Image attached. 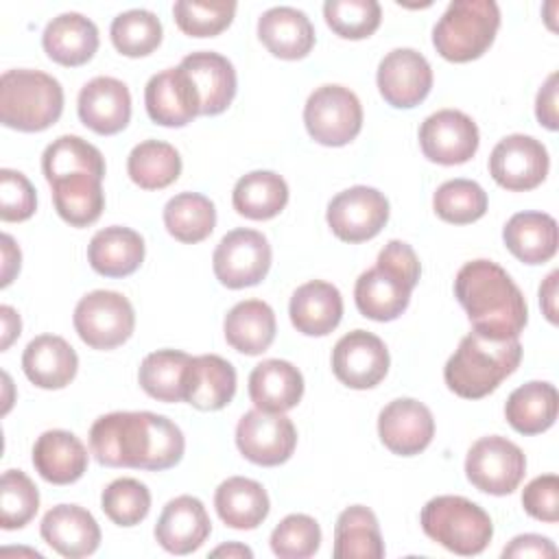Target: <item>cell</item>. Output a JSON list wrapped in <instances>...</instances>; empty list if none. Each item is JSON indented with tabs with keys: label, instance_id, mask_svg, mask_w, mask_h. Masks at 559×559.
<instances>
[{
	"label": "cell",
	"instance_id": "cell-1",
	"mask_svg": "<svg viewBox=\"0 0 559 559\" xmlns=\"http://www.w3.org/2000/svg\"><path fill=\"white\" fill-rule=\"evenodd\" d=\"M90 450L100 465L162 472L177 465L186 450L175 421L151 411H116L90 428Z\"/></svg>",
	"mask_w": 559,
	"mask_h": 559
},
{
	"label": "cell",
	"instance_id": "cell-2",
	"mask_svg": "<svg viewBox=\"0 0 559 559\" xmlns=\"http://www.w3.org/2000/svg\"><path fill=\"white\" fill-rule=\"evenodd\" d=\"M454 295L467 312L474 332L491 341L518 338L528 321L522 290L491 260L465 262L454 277Z\"/></svg>",
	"mask_w": 559,
	"mask_h": 559
},
{
	"label": "cell",
	"instance_id": "cell-3",
	"mask_svg": "<svg viewBox=\"0 0 559 559\" xmlns=\"http://www.w3.org/2000/svg\"><path fill=\"white\" fill-rule=\"evenodd\" d=\"M421 264L408 242L389 240L378 253L376 266L360 273L354 286V301L362 317L373 321L397 319L411 301L419 282Z\"/></svg>",
	"mask_w": 559,
	"mask_h": 559
},
{
	"label": "cell",
	"instance_id": "cell-4",
	"mask_svg": "<svg viewBox=\"0 0 559 559\" xmlns=\"http://www.w3.org/2000/svg\"><path fill=\"white\" fill-rule=\"evenodd\" d=\"M522 360L518 338L491 341L478 332L461 338L456 352L443 367V380L452 393L465 400H478L500 386Z\"/></svg>",
	"mask_w": 559,
	"mask_h": 559
},
{
	"label": "cell",
	"instance_id": "cell-5",
	"mask_svg": "<svg viewBox=\"0 0 559 559\" xmlns=\"http://www.w3.org/2000/svg\"><path fill=\"white\" fill-rule=\"evenodd\" d=\"M63 111L61 83L41 70H7L0 76V120L4 127L35 133L52 127Z\"/></svg>",
	"mask_w": 559,
	"mask_h": 559
},
{
	"label": "cell",
	"instance_id": "cell-6",
	"mask_svg": "<svg viewBox=\"0 0 559 559\" xmlns=\"http://www.w3.org/2000/svg\"><path fill=\"white\" fill-rule=\"evenodd\" d=\"M500 9L493 0H454L432 28L437 52L454 63L478 59L496 39Z\"/></svg>",
	"mask_w": 559,
	"mask_h": 559
},
{
	"label": "cell",
	"instance_id": "cell-7",
	"mask_svg": "<svg viewBox=\"0 0 559 559\" xmlns=\"http://www.w3.org/2000/svg\"><path fill=\"white\" fill-rule=\"evenodd\" d=\"M424 533L454 555H480L491 537L489 513L463 496H437L428 500L419 515Z\"/></svg>",
	"mask_w": 559,
	"mask_h": 559
},
{
	"label": "cell",
	"instance_id": "cell-8",
	"mask_svg": "<svg viewBox=\"0 0 559 559\" xmlns=\"http://www.w3.org/2000/svg\"><path fill=\"white\" fill-rule=\"evenodd\" d=\"M304 122L314 142L345 146L362 129V105L349 87L321 85L306 100Z\"/></svg>",
	"mask_w": 559,
	"mask_h": 559
},
{
	"label": "cell",
	"instance_id": "cell-9",
	"mask_svg": "<svg viewBox=\"0 0 559 559\" xmlns=\"http://www.w3.org/2000/svg\"><path fill=\"white\" fill-rule=\"evenodd\" d=\"M74 330L92 349L122 345L135 328L131 301L116 290H92L74 308Z\"/></svg>",
	"mask_w": 559,
	"mask_h": 559
},
{
	"label": "cell",
	"instance_id": "cell-10",
	"mask_svg": "<svg viewBox=\"0 0 559 559\" xmlns=\"http://www.w3.org/2000/svg\"><path fill=\"white\" fill-rule=\"evenodd\" d=\"M526 474V456L507 437L489 435L478 439L465 456L467 480L491 496H507L522 483Z\"/></svg>",
	"mask_w": 559,
	"mask_h": 559
},
{
	"label": "cell",
	"instance_id": "cell-11",
	"mask_svg": "<svg viewBox=\"0 0 559 559\" xmlns=\"http://www.w3.org/2000/svg\"><path fill=\"white\" fill-rule=\"evenodd\" d=\"M212 266L216 280L227 288L255 286L271 269V245L255 229H231L216 245Z\"/></svg>",
	"mask_w": 559,
	"mask_h": 559
},
{
	"label": "cell",
	"instance_id": "cell-12",
	"mask_svg": "<svg viewBox=\"0 0 559 559\" xmlns=\"http://www.w3.org/2000/svg\"><path fill=\"white\" fill-rule=\"evenodd\" d=\"M236 445L240 454L264 467L286 463L297 445V430L284 413L247 411L236 426Z\"/></svg>",
	"mask_w": 559,
	"mask_h": 559
},
{
	"label": "cell",
	"instance_id": "cell-13",
	"mask_svg": "<svg viewBox=\"0 0 559 559\" xmlns=\"http://www.w3.org/2000/svg\"><path fill=\"white\" fill-rule=\"evenodd\" d=\"M328 225L343 242H365L380 234L389 221L386 197L369 186H354L338 192L328 205Z\"/></svg>",
	"mask_w": 559,
	"mask_h": 559
},
{
	"label": "cell",
	"instance_id": "cell-14",
	"mask_svg": "<svg viewBox=\"0 0 559 559\" xmlns=\"http://www.w3.org/2000/svg\"><path fill=\"white\" fill-rule=\"evenodd\" d=\"M546 146L524 133L502 138L489 155V173L493 181L511 192H524L537 188L548 175Z\"/></svg>",
	"mask_w": 559,
	"mask_h": 559
},
{
	"label": "cell",
	"instance_id": "cell-15",
	"mask_svg": "<svg viewBox=\"0 0 559 559\" xmlns=\"http://www.w3.org/2000/svg\"><path fill=\"white\" fill-rule=\"evenodd\" d=\"M478 127L459 109H439L419 127L421 153L443 166L465 164L478 151Z\"/></svg>",
	"mask_w": 559,
	"mask_h": 559
},
{
	"label": "cell",
	"instance_id": "cell-16",
	"mask_svg": "<svg viewBox=\"0 0 559 559\" xmlns=\"http://www.w3.org/2000/svg\"><path fill=\"white\" fill-rule=\"evenodd\" d=\"M332 371L349 389H371L389 371V349L367 330L347 332L332 349Z\"/></svg>",
	"mask_w": 559,
	"mask_h": 559
},
{
	"label": "cell",
	"instance_id": "cell-17",
	"mask_svg": "<svg viewBox=\"0 0 559 559\" xmlns=\"http://www.w3.org/2000/svg\"><path fill=\"white\" fill-rule=\"evenodd\" d=\"M376 81L382 98L391 107L411 109L430 94L432 70L421 52L395 48L382 57Z\"/></svg>",
	"mask_w": 559,
	"mask_h": 559
},
{
	"label": "cell",
	"instance_id": "cell-18",
	"mask_svg": "<svg viewBox=\"0 0 559 559\" xmlns=\"http://www.w3.org/2000/svg\"><path fill=\"white\" fill-rule=\"evenodd\" d=\"M144 105L148 118L162 127H186L201 114L199 92L181 66L166 68L148 79Z\"/></svg>",
	"mask_w": 559,
	"mask_h": 559
},
{
	"label": "cell",
	"instance_id": "cell-19",
	"mask_svg": "<svg viewBox=\"0 0 559 559\" xmlns=\"http://www.w3.org/2000/svg\"><path fill=\"white\" fill-rule=\"evenodd\" d=\"M378 435L386 450L400 456L424 452L435 437V419L426 404L413 397L389 402L378 415Z\"/></svg>",
	"mask_w": 559,
	"mask_h": 559
},
{
	"label": "cell",
	"instance_id": "cell-20",
	"mask_svg": "<svg viewBox=\"0 0 559 559\" xmlns=\"http://www.w3.org/2000/svg\"><path fill=\"white\" fill-rule=\"evenodd\" d=\"M81 122L98 135H114L129 124L131 94L129 87L114 76H94L87 81L76 100Z\"/></svg>",
	"mask_w": 559,
	"mask_h": 559
},
{
	"label": "cell",
	"instance_id": "cell-21",
	"mask_svg": "<svg viewBox=\"0 0 559 559\" xmlns=\"http://www.w3.org/2000/svg\"><path fill=\"white\" fill-rule=\"evenodd\" d=\"M41 539L61 557L79 559L96 552L100 528L94 515L79 504H57L41 518Z\"/></svg>",
	"mask_w": 559,
	"mask_h": 559
},
{
	"label": "cell",
	"instance_id": "cell-22",
	"mask_svg": "<svg viewBox=\"0 0 559 559\" xmlns=\"http://www.w3.org/2000/svg\"><path fill=\"white\" fill-rule=\"evenodd\" d=\"M212 522L203 502L194 496L173 498L157 518L155 539L173 555H188L210 537Z\"/></svg>",
	"mask_w": 559,
	"mask_h": 559
},
{
	"label": "cell",
	"instance_id": "cell-23",
	"mask_svg": "<svg viewBox=\"0 0 559 559\" xmlns=\"http://www.w3.org/2000/svg\"><path fill=\"white\" fill-rule=\"evenodd\" d=\"M201 98V116L223 114L236 96V70L231 61L212 50H199L179 63Z\"/></svg>",
	"mask_w": 559,
	"mask_h": 559
},
{
	"label": "cell",
	"instance_id": "cell-24",
	"mask_svg": "<svg viewBox=\"0 0 559 559\" xmlns=\"http://www.w3.org/2000/svg\"><path fill=\"white\" fill-rule=\"evenodd\" d=\"M22 369L39 389H63L76 376L79 356L66 338L57 334H39L26 345Z\"/></svg>",
	"mask_w": 559,
	"mask_h": 559
},
{
	"label": "cell",
	"instance_id": "cell-25",
	"mask_svg": "<svg viewBox=\"0 0 559 559\" xmlns=\"http://www.w3.org/2000/svg\"><path fill=\"white\" fill-rule=\"evenodd\" d=\"M288 314L297 332L306 336H325L341 323L343 297L334 284L312 280L293 293Z\"/></svg>",
	"mask_w": 559,
	"mask_h": 559
},
{
	"label": "cell",
	"instance_id": "cell-26",
	"mask_svg": "<svg viewBox=\"0 0 559 559\" xmlns=\"http://www.w3.org/2000/svg\"><path fill=\"white\" fill-rule=\"evenodd\" d=\"M258 37L280 59H304L314 46L310 17L295 7H273L258 20Z\"/></svg>",
	"mask_w": 559,
	"mask_h": 559
},
{
	"label": "cell",
	"instance_id": "cell-27",
	"mask_svg": "<svg viewBox=\"0 0 559 559\" xmlns=\"http://www.w3.org/2000/svg\"><path fill=\"white\" fill-rule=\"evenodd\" d=\"M87 459L81 439L68 430H46L33 445V465L52 485L76 483L87 469Z\"/></svg>",
	"mask_w": 559,
	"mask_h": 559
},
{
	"label": "cell",
	"instance_id": "cell-28",
	"mask_svg": "<svg viewBox=\"0 0 559 559\" xmlns=\"http://www.w3.org/2000/svg\"><path fill=\"white\" fill-rule=\"evenodd\" d=\"M301 395L304 376L288 360L269 358L249 373V397L260 411L286 413L299 404Z\"/></svg>",
	"mask_w": 559,
	"mask_h": 559
},
{
	"label": "cell",
	"instance_id": "cell-29",
	"mask_svg": "<svg viewBox=\"0 0 559 559\" xmlns=\"http://www.w3.org/2000/svg\"><path fill=\"white\" fill-rule=\"evenodd\" d=\"M236 393V369L216 354L192 356L186 371L183 402L199 411H221Z\"/></svg>",
	"mask_w": 559,
	"mask_h": 559
},
{
	"label": "cell",
	"instance_id": "cell-30",
	"mask_svg": "<svg viewBox=\"0 0 559 559\" xmlns=\"http://www.w3.org/2000/svg\"><path fill=\"white\" fill-rule=\"evenodd\" d=\"M41 44L52 61L76 68L87 63L98 50V28L81 13H61L46 24Z\"/></svg>",
	"mask_w": 559,
	"mask_h": 559
},
{
	"label": "cell",
	"instance_id": "cell-31",
	"mask_svg": "<svg viewBox=\"0 0 559 559\" xmlns=\"http://www.w3.org/2000/svg\"><path fill=\"white\" fill-rule=\"evenodd\" d=\"M144 260V238L122 225L96 231L87 245L90 266L105 277H127L140 269Z\"/></svg>",
	"mask_w": 559,
	"mask_h": 559
},
{
	"label": "cell",
	"instance_id": "cell-32",
	"mask_svg": "<svg viewBox=\"0 0 559 559\" xmlns=\"http://www.w3.org/2000/svg\"><path fill=\"white\" fill-rule=\"evenodd\" d=\"M57 214L72 227H87L105 210L103 177L92 173H70L50 181Z\"/></svg>",
	"mask_w": 559,
	"mask_h": 559
},
{
	"label": "cell",
	"instance_id": "cell-33",
	"mask_svg": "<svg viewBox=\"0 0 559 559\" xmlns=\"http://www.w3.org/2000/svg\"><path fill=\"white\" fill-rule=\"evenodd\" d=\"M502 238L520 262L544 264L557 253V221L544 212H518L507 221Z\"/></svg>",
	"mask_w": 559,
	"mask_h": 559
},
{
	"label": "cell",
	"instance_id": "cell-34",
	"mask_svg": "<svg viewBox=\"0 0 559 559\" xmlns=\"http://www.w3.org/2000/svg\"><path fill=\"white\" fill-rule=\"evenodd\" d=\"M214 507L218 518L238 531H251L260 526L269 515V496L258 480L245 476H231L223 480L214 493Z\"/></svg>",
	"mask_w": 559,
	"mask_h": 559
},
{
	"label": "cell",
	"instance_id": "cell-35",
	"mask_svg": "<svg viewBox=\"0 0 559 559\" xmlns=\"http://www.w3.org/2000/svg\"><path fill=\"white\" fill-rule=\"evenodd\" d=\"M225 338L227 343L247 356L266 352L275 338V312L262 299L238 301L225 314Z\"/></svg>",
	"mask_w": 559,
	"mask_h": 559
},
{
	"label": "cell",
	"instance_id": "cell-36",
	"mask_svg": "<svg viewBox=\"0 0 559 559\" xmlns=\"http://www.w3.org/2000/svg\"><path fill=\"white\" fill-rule=\"evenodd\" d=\"M559 395L555 384L533 380L518 386L504 404V417L520 435H539L557 419Z\"/></svg>",
	"mask_w": 559,
	"mask_h": 559
},
{
	"label": "cell",
	"instance_id": "cell-37",
	"mask_svg": "<svg viewBox=\"0 0 559 559\" xmlns=\"http://www.w3.org/2000/svg\"><path fill=\"white\" fill-rule=\"evenodd\" d=\"M334 559H380L384 542L378 518L362 504L347 507L334 524Z\"/></svg>",
	"mask_w": 559,
	"mask_h": 559
},
{
	"label": "cell",
	"instance_id": "cell-38",
	"mask_svg": "<svg viewBox=\"0 0 559 559\" xmlns=\"http://www.w3.org/2000/svg\"><path fill=\"white\" fill-rule=\"evenodd\" d=\"M234 210L251 221H269L288 203V186L273 170H253L240 177L231 192Z\"/></svg>",
	"mask_w": 559,
	"mask_h": 559
},
{
	"label": "cell",
	"instance_id": "cell-39",
	"mask_svg": "<svg viewBox=\"0 0 559 559\" xmlns=\"http://www.w3.org/2000/svg\"><path fill=\"white\" fill-rule=\"evenodd\" d=\"M192 356L177 349H157L144 356L138 380L146 395L157 402H183L186 371Z\"/></svg>",
	"mask_w": 559,
	"mask_h": 559
},
{
	"label": "cell",
	"instance_id": "cell-40",
	"mask_svg": "<svg viewBox=\"0 0 559 559\" xmlns=\"http://www.w3.org/2000/svg\"><path fill=\"white\" fill-rule=\"evenodd\" d=\"M127 173L142 190H162L181 175V157L168 142L144 140L129 153Z\"/></svg>",
	"mask_w": 559,
	"mask_h": 559
},
{
	"label": "cell",
	"instance_id": "cell-41",
	"mask_svg": "<svg viewBox=\"0 0 559 559\" xmlns=\"http://www.w3.org/2000/svg\"><path fill=\"white\" fill-rule=\"evenodd\" d=\"M164 225L168 234L179 242H201L205 240L216 225L214 203L199 192L175 194L164 205Z\"/></svg>",
	"mask_w": 559,
	"mask_h": 559
},
{
	"label": "cell",
	"instance_id": "cell-42",
	"mask_svg": "<svg viewBox=\"0 0 559 559\" xmlns=\"http://www.w3.org/2000/svg\"><path fill=\"white\" fill-rule=\"evenodd\" d=\"M41 170L46 181L70 173H92L105 177V159L103 153L79 135H61L52 144L46 146L41 155Z\"/></svg>",
	"mask_w": 559,
	"mask_h": 559
},
{
	"label": "cell",
	"instance_id": "cell-43",
	"mask_svg": "<svg viewBox=\"0 0 559 559\" xmlns=\"http://www.w3.org/2000/svg\"><path fill=\"white\" fill-rule=\"evenodd\" d=\"M111 44L124 57H146L162 44V22L146 9H129L114 17Z\"/></svg>",
	"mask_w": 559,
	"mask_h": 559
},
{
	"label": "cell",
	"instance_id": "cell-44",
	"mask_svg": "<svg viewBox=\"0 0 559 559\" xmlns=\"http://www.w3.org/2000/svg\"><path fill=\"white\" fill-rule=\"evenodd\" d=\"M432 207L441 221L467 225L485 216L487 192L472 179H450L437 188Z\"/></svg>",
	"mask_w": 559,
	"mask_h": 559
},
{
	"label": "cell",
	"instance_id": "cell-45",
	"mask_svg": "<svg viewBox=\"0 0 559 559\" xmlns=\"http://www.w3.org/2000/svg\"><path fill=\"white\" fill-rule=\"evenodd\" d=\"M39 509L35 483L20 469H7L0 483V526L4 531L26 526Z\"/></svg>",
	"mask_w": 559,
	"mask_h": 559
},
{
	"label": "cell",
	"instance_id": "cell-46",
	"mask_svg": "<svg viewBox=\"0 0 559 559\" xmlns=\"http://www.w3.org/2000/svg\"><path fill=\"white\" fill-rule=\"evenodd\" d=\"M100 509L114 524L135 526L151 511V491L135 478H116L103 489Z\"/></svg>",
	"mask_w": 559,
	"mask_h": 559
},
{
	"label": "cell",
	"instance_id": "cell-47",
	"mask_svg": "<svg viewBox=\"0 0 559 559\" xmlns=\"http://www.w3.org/2000/svg\"><path fill=\"white\" fill-rule=\"evenodd\" d=\"M323 17L338 37L365 39L380 26L382 9L376 0H328Z\"/></svg>",
	"mask_w": 559,
	"mask_h": 559
},
{
	"label": "cell",
	"instance_id": "cell-48",
	"mask_svg": "<svg viewBox=\"0 0 559 559\" xmlns=\"http://www.w3.org/2000/svg\"><path fill=\"white\" fill-rule=\"evenodd\" d=\"M236 13V2L214 0V2H197V0H179L173 4V15L177 26L190 37H214L223 33Z\"/></svg>",
	"mask_w": 559,
	"mask_h": 559
},
{
	"label": "cell",
	"instance_id": "cell-49",
	"mask_svg": "<svg viewBox=\"0 0 559 559\" xmlns=\"http://www.w3.org/2000/svg\"><path fill=\"white\" fill-rule=\"evenodd\" d=\"M321 546V526L306 513L286 515L271 533V550L280 559H306Z\"/></svg>",
	"mask_w": 559,
	"mask_h": 559
},
{
	"label": "cell",
	"instance_id": "cell-50",
	"mask_svg": "<svg viewBox=\"0 0 559 559\" xmlns=\"http://www.w3.org/2000/svg\"><path fill=\"white\" fill-rule=\"evenodd\" d=\"M37 197L33 183L20 170H0V218L4 223H20L35 214Z\"/></svg>",
	"mask_w": 559,
	"mask_h": 559
},
{
	"label": "cell",
	"instance_id": "cell-51",
	"mask_svg": "<svg viewBox=\"0 0 559 559\" xmlns=\"http://www.w3.org/2000/svg\"><path fill=\"white\" fill-rule=\"evenodd\" d=\"M524 511L539 520L555 524L559 520V478L557 474H544L533 478L522 491Z\"/></svg>",
	"mask_w": 559,
	"mask_h": 559
},
{
	"label": "cell",
	"instance_id": "cell-52",
	"mask_svg": "<svg viewBox=\"0 0 559 559\" xmlns=\"http://www.w3.org/2000/svg\"><path fill=\"white\" fill-rule=\"evenodd\" d=\"M502 557H542V559H552L557 557V548L548 537L535 535V533H526V535H518L511 539L509 546H504Z\"/></svg>",
	"mask_w": 559,
	"mask_h": 559
},
{
	"label": "cell",
	"instance_id": "cell-53",
	"mask_svg": "<svg viewBox=\"0 0 559 559\" xmlns=\"http://www.w3.org/2000/svg\"><path fill=\"white\" fill-rule=\"evenodd\" d=\"M557 79H559V74L552 72L546 79V83L542 85V90L537 92V100H535V116H537L539 124H544L550 131H555L559 127V122H557Z\"/></svg>",
	"mask_w": 559,
	"mask_h": 559
},
{
	"label": "cell",
	"instance_id": "cell-54",
	"mask_svg": "<svg viewBox=\"0 0 559 559\" xmlns=\"http://www.w3.org/2000/svg\"><path fill=\"white\" fill-rule=\"evenodd\" d=\"M20 260H22V255H20V249L15 247L13 238L9 234H2V282H0L2 288L9 286L13 275L20 271Z\"/></svg>",
	"mask_w": 559,
	"mask_h": 559
},
{
	"label": "cell",
	"instance_id": "cell-55",
	"mask_svg": "<svg viewBox=\"0 0 559 559\" xmlns=\"http://www.w3.org/2000/svg\"><path fill=\"white\" fill-rule=\"evenodd\" d=\"M557 277H559V271H552L544 284L539 286V304H542V310L546 314V319L550 323H557V306H555V297H557Z\"/></svg>",
	"mask_w": 559,
	"mask_h": 559
},
{
	"label": "cell",
	"instance_id": "cell-56",
	"mask_svg": "<svg viewBox=\"0 0 559 559\" xmlns=\"http://www.w3.org/2000/svg\"><path fill=\"white\" fill-rule=\"evenodd\" d=\"M0 319H2V349H7L15 336H20V317L11 306L0 308Z\"/></svg>",
	"mask_w": 559,
	"mask_h": 559
},
{
	"label": "cell",
	"instance_id": "cell-57",
	"mask_svg": "<svg viewBox=\"0 0 559 559\" xmlns=\"http://www.w3.org/2000/svg\"><path fill=\"white\" fill-rule=\"evenodd\" d=\"M212 557H247V559H251L253 552H251V548H247V546H242L238 542H231V544L214 548Z\"/></svg>",
	"mask_w": 559,
	"mask_h": 559
}]
</instances>
